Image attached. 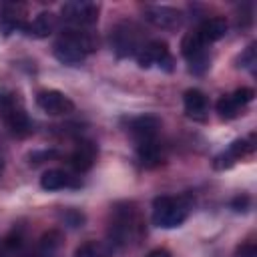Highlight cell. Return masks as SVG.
Segmentation results:
<instances>
[{"instance_id": "obj_1", "label": "cell", "mask_w": 257, "mask_h": 257, "mask_svg": "<svg viewBox=\"0 0 257 257\" xmlns=\"http://www.w3.org/2000/svg\"><path fill=\"white\" fill-rule=\"evenodd\" d=\"M143 237V221L139 209L131 201H120L110 209L108 223V243L112 247H124L131 241Z\"/></svg>"}, {"instance_id": "obj_2", "label": "cell", "mask_w": 257, "mask_h": 257, "mask_svg": "<svg viewBox=\"0 0 257 257\" xmlns=\"http://www.w3.org/2000/svg\"><path fill=\"white\" fill-rule=\"evenodd\" d=\"M191 211V199L187 195L181 197H157L153 201V223L161 229H175L185 223Z\"/></svg>"}, {"instance_id": "obj_3", "label": "cell", "mask_w": 257, "mask_h": 257, "mask_svg": "<svg viewBox=\"0 0 257 257\" xmlns=\"http://www.w3.org/2000/svg\"><path fill=\"white\" fill-rule=\"evenodd\" d=\"M110 48L118 58H128V56H137V52L143 48V34L141 28L133 22H118L116 26L110 28V36H108Z\"/></svg>"}, {"instance_id": "obj_4", "label": "cell", "mask_w": 257, "mask_h": 257, "mask_svg": "<svg viewBox=\"0 0 257 257\" xmlns=\"http://www.w3.org/2000/svg\"><path fill=\"white\" fill-rule=\"evenodd\" d=\"M0 114L14 137H28L34 131V124L26 110L18 104L14 94H0Z\"/></svg>"}, {"instance_id": "obj_5", "label": "cell", "mask_w": 257, "mask_h": 257, "mask_svg": "<svg viewBox=\"0 0 257 257\" xmlns=\"http://www.w3.org/2000/svg\"><path fill=\"white\" fill-rule=\"evenodd\" d=\"M60 14L64 22H68V28H90L98 20V4L88 0H72L66 2L60 8Z\"/></svg>"}, {"instance_id": "obj_6", "label": "cell", "mask_w": 257, "mask_h": 257, "mask_svg": "<svg viewBox=\"0 0 257 257\" xmlns=\"http://www.w3.org/2000/svg\"><path fill=\"white\" fill-rule=\"evenodd\" d=\"M137 64L141 68H151V66H159L165 70H173V56L169 52L167 42L163 40H149L143 44V48L137 52Z\"/></svg>"}, {"instance_id": "obj_7", "label": "cell", "mask_w": 257, "mask_h": 257, "mask_svg": "<svg viewBox=\"0 0 257 257\" xmlns=\"http://www.w3.org/2000/svg\"><path fill=\"white\" fill-rule=\"evenodd\" d=\"M253 151H255V137H253V135H249L247 139H237V141H233V143L227 147V151H223L221 155L215 157L213 167L219 169V171L231 169L237 161H241V159L253 155Z\"/></svg>"}, {"instance_id": "obj_8", "label": "cell", "mask_w": 257, "mask_h": 257, "mask_svg": "<svg viewBox=\"0 0 257 257\" xmlns=\"http://www.w3.org/2000/svg\"><path fill=\"white\" fill-rule=\"evenodd\" d=\"M36 104L42 112L52 114V116H60V114H70L74 110V102L60 90L48 88V90H40L36 94Z\"/></svg>"}, {"instance_id": "obj_9", "label": "cell", "mask_w": 257, "mask_h": 257, "mask_svg": "<svg viewBox=\"0 0 257 257\" xmlns=\"http://www.w3.org/2000/svg\"><path fill=\"white\" fill-rule=\"evenodd\" d=\"M143 14H145L147 22H151L153 26L163 28V30H175L183 22V14L173 6H161V4L145 6Z\"/></svg>"}, {"instance_id": "obj_10", "label": "cell", "mask_w": 257, "mask_h": 257, "mask_svg": "<svg viewBox=\"0 0 257 257\" xmlns=\"http://www.w3.org/2000/svg\"><path fill=\"white\" fill-rule=\"evenodd\" d=\"M161 128V120L153 114H141L128 120V133L135 139V143H147V141H155Z\"/></svg>"}, {"instance_id": "obj_11", "label": "cell", "mask_w": 257, "mask_h": 257, "mask_svg": "<svg viewBox=\"0 0 257 257\" xmlns=\"http://www.w3.org/2000/svg\"><path fill=\"white\" fill-rule=\"evenodd\" d=\"M96 155H98V149L92 141H78L74 151L70 153V165L76 173H86L92 169L94 161H96Z\"/></svg>"}, {"instance_id": "obj_12", "label": "cell", "mask_w": 257, "mask_h": 257, "mask_svg": "<svg viewBox=\"0 0 257 257\" xmlns=\"http://www.w3.org/2000/svg\"><path fill=\"white\" fill-rule=\"evenodd\" d=\"M26 10L22 4H4L0 8V32L4 36L22 30L26 24Z\"/></svg>"}, {"instance_id": "obj_13", "label": "cell", "mask_w": 257, "mask_h": 257, "mask_svg": "<svg viewBox=\"0 0 257 257\" xmlns=\"http://www.w3.org/2000/svg\"><path fill=\"white\" fill-rule=\"evenodd\" d=\"M183 106L189 118L193 120H205L209 114V100L203 90L199 88H189L183 94Z\"/></svg>"}, {"instance_id": "obj_14", "label": "cell", "mask_w": 257, "mask_h": 257, "mask_svg": "<svg viewBox=\"0 0 257 257\" xmlns=\"http://www.w3.org/2000/svg\"><path fill=\"white\" fill-rule=\"evenodd\" d=\"M52 52H54L56 60L62 62V64H66V66H78V64H82L84 58H86V54H84L70 38H66V36H60V38L54 42Z\"/></svg>"}, {"instance_id": "obj_15", "label": "cell", "mask_w": 257, "mask_h": 257, "mask_svg": "<svg viewBox=\"0 0 257 257\" xmlns=\"http://www.w3.org/2000/svg\"><path fill=\"white\" fill-rule=\"evenodd\" d=\"M80 181L78 177H72L70 173L62 171V169H50L40 177V187L44 191H60L66 187H78Z\"/></svg>"}, {"instance_id": "obj_16", "label": "cell", "mask_w": 257, "mask_h": 257, "mask_svg": "<svg viewBox=\"0 0 257 257\" xmlns=\"http://www.w3.org/2000/svg\"><path fill=\"white\" fill-rule=\"evenodd\" d=\"M137 159L145 169H155L165 161V153H163V147L159 145V141L155 139V141L137 145Z\"/></svg>"}, {"instance_id": "obj_17", "label": "cell", "mask_w": 257, "mask_h": 257, "mask_svg": "<svg viewBox=\"0 0 257 257\" xmlns=\"http://www.w3.org/2000/svg\"><path fill=\"white\" fill-rule=\"evenodd\" d=\"M56 28V16L52 12H40L34 16V20L24 24V32L32 38H46Z\"/></svg>"}, {"instance_id": "obj_18", "label": "cell", "mask_w": 257, "mask_h": 257, "mask_svg": "<svg viewBox=\"0 0 257 257\" xmlns=\"http://www.w3.org/2000/svg\"><path fill=\"white\" fill-rule=\"evenodd\" d=\"M201 40L205 44H211V42H217L221 40L225 34H227V20L223 16H213V18H207L201 22V26L197 28Z\"/></svg>"}, {"instance_id": "obj_19", "label": "cell", "mask_w": 257, "mask_h": 257, "mask_svg": "<svg viewBox=\"0 0 257 257\" xmlns=\"http://www.w3.org/2000/svg\"><path fill=\"white\" fill-rule=\"evenodd\" d=\"M62 36L70 38L84 54H90V52H94L98 48L96 34L90 32V30H86V28H66V30H62Z\"/></svg>"}, {"instance_id": "obj_20", "label": "cell", "mask_w": 257, "mask_h": 257, "mask_svg": "<svg viewBox=\"0 0 257 257\" xmlns=\"http://www.w3.org/2000/svg\"><path fill=\"white\" fill-rule=\"evenodd\" d=\"M205 46H207V44L201 40V36H199L197 30H191V32H187V34L181 38V54H183L187 60H191V58H195L197 54L205 52Z\"/></svg>"}, {"instance_id": "obj_21", "label": "cell", "mask_w": 257, "mask_h": 257, "mask_svg": "<svg viewBox=\"0 0 257 257\" xmlns=\"http://www.w3.org/2000/svg\"><path fill=\"white\" fill-rule=\"evenodd\" d=\"M60 245H62V233L60 231L52 229V231L44 233L38 241V257H52Z\"/></svg>"}, {"instance_id": "obj_22", "label": "cell", "mask_w": 257, "mask_h": 257, "mask_svg": "<svg viewBox=\"0 0 257 257\" xmlns=\"http://www.w3.org/2000/svg\"><path fill=\"white\" fill-rule=\"evenodd\" d=\"M215 108H217V112H219V116H221L223 120H233V118H237L239 112L243 110V108L233 100L231 94L219 96V100L215 102Z\"/></svg>"}, {"instance_id": "obj_23", "label": "cell", "mask_w": 257, "mask_h": 257, "mask_svg": "<svg viewBox=\"0 0 257 257\" xmlns=\"http://www.w3.org/2000/svg\"><path fill=\"white\" fill-rule=\"evenodd\" d=\"M74 257H110V251H108V247H104L102 243L86 241V243H82V245L76 249Z\"/></svg>"}, {"instance_id": "obj_24", "label": "cell", "mask_w": 257, "mask_h": 257, "mask_svg": "<svg viewBox=\"0 0 257 257\" xmlns=\"http://www.w3.org/2000/svg\"><path fill=\"white\" fill-rule=\"evenodd\" d=\"M255 64H257V44L251 42V44L241 52V56H239V66L249 68V70L253 72V70H255Z\"/></svg>"}, {"instance_id": "obj_25", "label": "cell", "mask_w": 257, "mask_h": 257, "mask_svg": "<svg viewBox=\"0 0 257 257\" xmlns=\"http://www.w3.org/2000/svg\"><path fill=\"white\" fill-rule=\"evenodd\" d=\"M209 54L207 52H201V54H197L195 58H191L189 60V70L193 72V74H203L207 68H209Z\"/></svg>"}, {"instance_id": "obj_26", "label": "cell", "mask_w": 257, "mask_h": 257, "mask_svg": "<svg viewBox=\"0 0 257 257\" xmlns=\"http://www.w3.org/2000/svg\"><path fill=\"white\" fill-rule=\"evenodd\" d=\"M231 96H233V100H235L241 108H245V106L255 98V90L249 88V86H241V88H237L235 92H231Z\"/></svg>"}, {"instance_id": "obj_27", "label": "cell", "mask_w": 257, "mask_h": 257, "mask_svg": "<svg viewBox=\"0 0 257 257\" xmlns=\"http://www.w3.org/2000/svg\"><path fill=\"white\" fill-rule=\"evenodd\" d=\"M62 221H64L66 225H70V227H80L82 221H84V215L78 213L76 209H66V211L62 213Z\"/></svg>"}, {"instance_id": "obj_28", "label": "cell", "mask_w": 257, "mask_h": 257, "mask_svg": "<svg viewBox=\"0 0 257 257\" xmlns=\"http://www.w3.org/2000/svg\"><path fill=\"white\" fill-rule=\"evenodd\" d=\"M235 255H237V257H257V247H255L253 241H245V243H241V245L237 247Z\"/></svg>"}, {"instance_id": "obj_29", "label": "cell", "mask_w": 257, "mask_h": 257, "mask_svg": "<svg viewBox=\"0 0 257 257\" xmlns=\"http://www.w3.org/2000/svg\"><path fill=\"white\" fill-rule=\"evenodd\" d=\"M249 203H251V199L247 195H239V197H235L231 201V209L237 211V213H241V211H247L249 209Z\"/></svg>"}, {"instance_id": "obj_30", "label": "cell", "mask_w": 257, "mask_h": 257, "mask_svg": "<svg viewBox=\"0 0 257 257\" xmlns=\"http://www.w3.org/2000/svg\"><path fill=\"white\" fill-rule=\"evenodd\" d=\"M147 257H171V253H169L167 249L159 247V249H153V251H149V255H147Z\"/></svg>"}, {"instance_id": "obj_31", "label": "cell", "mask_w": 257, "mask_h": 257, "mask_svg": "<svg viewBox=\"0 0 257 257\" xmlns=\"http://www.w3.org/2000/svg\"><path fill=\"white\" fill-rule=\"evenodd\" d=\"M2 169H4V163H2V159H0V173H2Z\"/></svg>"}]
</instances>
